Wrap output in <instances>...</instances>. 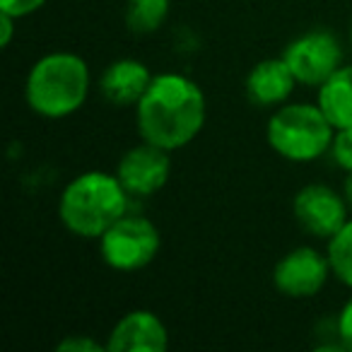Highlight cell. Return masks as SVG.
<instances>
[{
	"mask_svg": "<svg viewBox=\"0 0 352 352\" xmlns=\"http://www.w3.org/2000/svg\"><path fill=\"white\" fill-rule=\"evenodd\" d=\"M206 113V94L198 82L182 73H160L135 107L138 133L157 147L182 150L203 131Z\"/></svg>",
	"mask_w": 352,
	"mask_h": 352,
	"instance_id": "cell-1",
	"label": "cell"
},
{
	"mask_svg": "<svg viewBox=\"0 0 352 352\" xmlns=\"http://www.w3.org/2000/svg\"><path fill=\"white\" fill-rule=\"evenodd\" d=\"M128 191L116 174L85 171L75 176L58 198V217L68 232L82 239H99L128 212Z\"/></svg>",
	"mask_w": 352,
	"mask_h": 352,
	"instance_id": "cell-2",
	"label": "cell"
},
{
	"mask_svg": "<svg viewBox=\"0 0 352 352\" xmlns=\"http://www.w3.org/2000/svg\"><path fill=\"white\" fill-rule=\"evenodd\" d=\"M89 94V68L82 56L54 51L36 60L25 82V99L44 118H65L82 109Z\"/></svg>",
	"mask_w": 352,
	"mask_h": 352,
	"instance_id": "cell-3",
	"label": "cell"
},
{
	"mask_svg": "<svg viewBox=\"0 0 352 352\" xmlns=\"http://www.w3.org/2000/svg\"><path fill=\"white\" fill-rule=\"evenodd\" d=\"M336 128L318 104H283L270 116L265 138L280 157L289 162H314L331 152Z\"/></svg>",
	"mask_w": 352,
	"mask_h": 352,
	"instance_id": "cell-4",
	"label": "cell"
},
{
	"mask_svg": "<svg viewBox=\"0 0 352 352\" xmlns=\"http://www.w3.org/2000/svg\"><path fill=\"white\" fill-rule=\"evenodd\" d=\"M160 244V230L155 222L135 212H126L99 236V254L109 268L131 273L150 265Z\"/></svg>",
	"mask_w": 352,
	"mask_h": 352,
	"instance_id": "cell-5",
	"label": "cell"
},
{
	"mask_svg": "<svg viewBox=\"0 0 352 352\" xmlns=\"http://www.w3.org/2000/svg\"><path fill=\"white\" fill-rule=\"evenodd\" d=\"M283 58L292 70L297 85L318 89L342 65V46L333 32L311 30L289 41L283 51Z\"/></svg>",
	"mask_w": 352,
	"mask_h": 352,
	"instance_id": "cell-6",
	"label": "cell"
},
{
	"mask_svg": "<svg viewBox=\"0 0 352 352\" xmlns=\"http://www.w3.org/2000/svg\"><path fill=\"white\" fill-rule=\"evenodd\" d=\"M347 210H350V206H347L345 196L323 186V184H309V186L299 188L292 201L297 225L307 234L326 241L336 236L342 230V225L350 220Z\"/></svg>",
	"mask_w": 352,
	"mask_h": 352,
	"instance_id": "cell-7",
	"label": "cell"
},
{
	"mask_svg": "<svg viewBox=\"0 0 352 352\" xmlns=\"http://www.w3.org/2000/svg\"><path fill=\"white\" fill-rule=\"evenodd\" d=\"M328 275H333L328 256L311 246H297L275 263L273 285L289 299H309L326 287Z\"/></svg>",
	"mask_w": 352,
	"mask_h": 352,
	"instance_id": "cell-8",
	"label": "cell"
},
{
	"mask_svg": "<svg viewBox=\"0 0 352 352\" xmlns=\"http://www.w3.org/2000/svg\"><path fill=\"white\" fill-rule=\"evenodd\" d=\"M171 174V157L169 150L157 147L152 142L142 140L140 145L131 147L126 155L118 160L116 176L128 191V196L145 198L162 191L169 182Z\"/></svg>",
	"mask_w": 352,
	"mask_h": 352,
	"instance_id": "cell-9",
	"label": "cell"
},
{
	"mask_svg": "<svg viewBox=\"0 0 352 352\" xmlns=\"http://www.w3.org/2000/svg\"><path fill=\"white\" fill-rule=\"evenodd\" d=\"M104 345L107 352H164L169 331L155 311L135 309L118 318Z\"/></svg>",
	"mask_w": 352,
	"mask_h": 352,
	"instance_id": "cell-10",
	"label": "cell"
},
{
	"mask_svg": "<svg viewBox=\"0 0 352 352\" xmlns=\"http://www.w3.org/2000/svg\"><path fill=\"white\" fill-rule=\"evenodd\" d=\"M152 78L142 60L138 58H118L107 65L99 78V92L113 107H138L150 87Z\"/></svg>",
	"mask_w": 352,
	"mask_h": 352,
	"instance_id": "cell-11",
	"label": "cell"
},
{
	"mask_svg": "<svg viewBox=\"0 0 352 352\" xmlns=\"http://www.w3.org/2000/svg\"><path fill=\"white\" fill-rule=\"evenodd\" d=\"M294 85H297V80H294L289 65L285 63V58L280 56V58H265L256 63L251 73L246 75L244 87L251 104L263 109H278L289 99Z\"/></svg>",
	"mask_w": 352,
	"mask_h": 352,
	"instance_id": "cell-12",
	"label": "cell"
},
{
	"mask_svg": "<svg viewBox=\"0 0 352 352\" xmlns=\"http://www.w3.org/2000/svg\"><path fill=\"white\" fill-rule=\"evenodd\" d=\"M318 107L333 128H352V63L340 65L318 87Z\"/></svg>",
	"mask_w": 352,
	"mask_h": 352,
	"instance_id": "cell-13",
	"label": "cell"
},
{
	"mask_svg": "<svg viewBox=\"0 0 352 352\" xmlns=\"http://www.w3.org/2000/svg\"><path fill=\"white\" fill-rule=\"evenodd\" d=\"M171 0H126V27L133 34H152L169 17Z\"/></svg>",
	"mask_w": 352,
	"mask_h": 352,
	"instance_id": "cell-14",
	"label": "cell"
},
{
	"mask_svg": "<svg viewBox=\"0 0 352 352\" xmlns=\"http://www.w3.org/2000/svg\"><path fill=\"white\" fill-rule=\"evenodd\" d=\"M326 256L336 280H340L342 285L352 289V217L342 225V230L336 236L328 239Z\"/></svg>",
	"mask_w": 352,
	"mask_h": 352,
	"instance_id": "cell-15",
	"label": "cell"
},
{
	"mask_svg": "<svg viewBox=\"0 0 352 352\" xmlns=\"http://www.w3.org/2000/svg\"><path fill=\"white\" fill-rule=\"evenodd\" d=\"M331 157L342 171H352V128H338L333 135Z\"/></svg>",
	"mask_w": 352,
	"mask_h": 352,
	"instance_id": "cell-16",
	"label": "cell"
},
{
	"mask_svg": "<svg viewBox=\"0 0 352 352\" xmlns=\"http://www.w3.org/2000/svg\"><path fill=\"white\" fill-rule=\"evenodd\" d=\"M336 336L345 350L352 352V297L342 304V309L336 316Z\"/></svg>",
	"mask_w": 352,
	"mask_h": 352,
	"instance_id": "cell-17",
	"label": "cell"
},
{
	"mask_svg": "<svg viewBox=\"0 0 352 352\" xmlns=\"http://www.w3.org/2000/svg\"><path fill=\"white\" fill-rule=\"evenodd\" d=\"M44 6H46V0H0V12L22 20V17L34 15V12L41 10Z\"/></svg>",
	"mask_w": 352,
	"mask_h": 352,
	"instance_id": "cell-18",
	"label": "cell"
},
{
	"mask_svg": "<svg viewBox=\"0 0 352 352\" xmlns=\"http://www.w3.org/2000/svg\"><path fill=\"white\" fill-rule=\"evenodd\" d=\"M56 350L60 352H102L107 350V345L97 342L89 336H68L56 345Z\"/></svg>",
	"mask_w": 352,
	"mask_h": 352,
	"instance_id": "cell-19",
	"label": "cell"
},
{
	"mask_svg": "<svg viewBox=\"0 0 352 352\" xmlns=\"http://www.w3.org/2000/svg\"><path fill=\"white\" fill-rule=\"evenodd\" d=\"M15 22H17V17L0 12V46H3V49L10 46L12 34H15Z\"/></svg>",
	"mask_w": 352,
	"mask_h": 352,
	"instance_id": "cell-20",
	"label": "cell"
},
{
	"mask_svg": "<svg viewBox=\"0 0 352 352\" xmlns=\"http://www.w3.org/2000/svg\"><path fill=\"white\" fill-rule=\"evenodd\" d=\"M342 196H345L347 206H350V210H352V171L347 174V179H345V186H342Z\"/></svg>",
	"mask_w": 352,
	"mask_h": 352,
	"instance_id": "cell-21",
	"label": "cell"
},
{
	"mask_svg": "<svg viewBox=\"0 0 352 352\" xmlns=\"http://www.w3.org/2000/svg\"><path fill=\"white\" fill-rule=\"evenodd\" d=\"M350 49H352V25H350Z\"/></svg>",
	"mask_w": 352,
	"mask_h": 352,
	"instance_id": "cell-22",
	"label": "cell"
}]
</instances>
